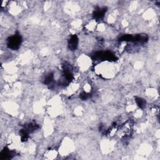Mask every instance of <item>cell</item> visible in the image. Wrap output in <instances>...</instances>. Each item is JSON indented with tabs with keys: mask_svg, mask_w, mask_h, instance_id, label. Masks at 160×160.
I'll return each mask as SVG.
<instances>
[{
	"mask_svg": "<svg viewBox=\"0 0 160 160\" xmlns=\"http://www.w3.org/2000/svg\"><path fill=\"white\" fill-rule=\"evenodd\" d=\"M79 98L82 100H86L89 98V94L86 92H82L79 95Z\"/></svg>",
	"mask_w": 160,
	"mask_h": 160,
	"instance_id": "9",
	"label": "cell"
},
{
	"mask_svg": "<svg viewBox=\"0 0 160 160\" xmlns=\"http://www.w3.org/2000/svg\"><path fill=\"white\" fill-rule=\"evenodd\" d=\"M135 101L137 104V105L141 109H143L146 107V101L141 98H139V97H136L135 98Z\"/></svg>",
	"mask_w": 160,
	"mask_h": 160,
	"instance_id": "8",
	"label": "cell"
},
{
	"mask_svg": "<svg viewBox=\"0 0 160 160\" xmlns=\"http://www.w3.org/2000/svg\"><path fill=\"white\" fill-rule=\"evenodd\" d=\"M53 79H54V75L52 72H50L45 76L43 82L45 84H49L53 81Z\"/></svg>",
	"mask_w": 160,
	"mask_h": 160,
	"instance_id": "7",
	"label": "cell"
},
{
	"mask_svg": "<svg viewBox=\"0 0 160 160\" xmlns=\"http://www.w3.org/2000/svg\"><path fill=\"white\" fill-rule=\"evenodd\" d=\"M1 159L5 160V159H11L12 157H13L15 155V153L14 151H10L8 148H4L1 152Z\"/></svg>",
	"mask_w": 160,
	"mask_h": 160,
	"instance_id": "5",
	"label": "cell"
},
{
	"mask_svg": "<svg viewBox=\"0 0 160 160\" xmlns=\"http://www.w3.org/2000/svg\"><path fill=\"white\" fill-rule=\"evenodd\" d=\"M107 11L106 7H97L93 12V17L96 20H101L103 18Z\"/></svg>",
	"mask_w": 160,
	"mask_h": 160,
	"instance_id": "3",
	"label": "cell"
},
{
	"mask_svg": "<svg viewBox=\"0 0 160 160\" xmlns=\"http://www.w3.org/2000/svg\"><path fill=\"white\" fill-rule=\"evenodd\" d=\"M78 45V38L76 34H72L68 39V48L71 51L76 49Z\"/></svg>",
	"mask_w": 160,
	"mask_h": 160,
	"instance_id": "4",
	"label": "cell"
},
{
	"mask_svg": "<svg viewBox=\"0 0 160 160\" xmlns=\"http://www.w3.org/2000/svg\"><path fill=\"white\" fill-rule=\"evenodd\" d=\"M94 58L95 60H102V61H115L116 57L110 51H99L94 54Z\"/></svg>",
	"mask_w": 160,
	"mask_h": 160,
	"instance_id": "2",
	"label": "cell"
},
{
	"mask_svg": "<svg viewBox=\"0 0 160 160\" xmlns=\"http://www.w3.org/2000/svg\"><path fill=\"white\" fill-rule=\"evenodd\" d=\"M22 41L21 35L17 32L14 35L10 36L7 39L8 47L12 50H17L19 49Z\"/></svg>",
	"mask_w": 160,
	"mask_h": 160,
	"instance_id": "1",
	"label": "cell"
},
{
	"mask_svg": "<svg viewBox=\"0 0 160 160\" xmlns=\"http://www.w3.org/2000/svg\"><path fill=\"white\" fill-rule=\"evenodd\" d=\"M39 128V126L35 122H31L28 124H26L24 126V129H25L29 133L32 132Z\"/></svg>",
	"mask_w": 160,
	"mask_h": 160,
	"instance_id": "6",
	"label": "cell"
}]
</instances>
